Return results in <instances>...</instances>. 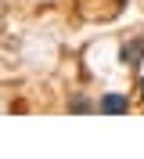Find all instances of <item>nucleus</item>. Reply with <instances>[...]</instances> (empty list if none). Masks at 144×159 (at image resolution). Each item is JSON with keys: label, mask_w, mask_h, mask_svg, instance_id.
I'll list each match as a JSON object with an SVG mask.
<instances>
[{"label": "nucleus", "mask_w": 144, "mask_h": 159, "mask_svg": "<svg viewBox=\"0 0 144 159\" xmlns=\"http://www.w3.org/2000/svg\"><path fill=\"white\" fill-rule=\"evenodd\" d=\"M97 109L105 112V116H126V109H130V101H126L123 94H105V98L97 101Z\"/></svg>", "instance_id": "nucleus-1"}, {"label": "nucleus", "mask_w": 144, "mask_h": 159, "mask_svg": "<svg viewBox=\"0 0 144 159\" xmlns=\"http://www.w3.org/2000/svg\"><path fill=\"white\" fill-rule=\"evenodd\" d=\"M141 54H144V43L137 40V43H126V47H123L119 61H123V65H137V61H141Z\"/></svg>", "instance_id": "nucleus-2"}, {"label": "nucleus", "mask_w": 144, "mask_h": 159, "mask_svg": "<svg viewBox=\"0 0 144 159\" xmlns=\"http://www.w3.org/2000/svg\"><path fill=\"white\" fill-rule=\"evenodd\" d=\"M86 109H90V101H83V98L72 101V112H86Z\"/></svg>", "instance_id": "nucleus-3"}, {"label": "nucleus", "mask_w": 144, "mask_h": 159, "mask_svg": "<svg viewBox=\"0 0 144 159\" xmlns=\"http://www.w3.org/2000/svg\"><path fill=\"white\" fill-rule=\"evenodd\" d=\"M141 90H144V80H141Z\"/></svg>", "instance_id": "nucleus-4"}]
</instances>
